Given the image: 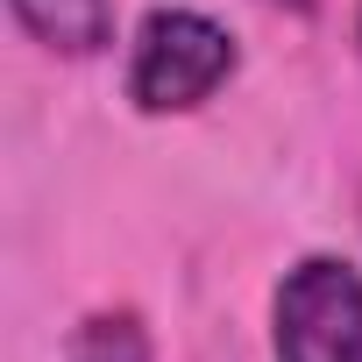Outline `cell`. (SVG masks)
Returning a JSON list of instances; mask_svg holds the SVG:
<instances>
[{"mask_svg": "<svg viewBox=\"0 0 362 362\" xmlns=\"http://www.w3.org/2000/svg\"><path fill=\"white\" fill-rule=\"evenodd\" d=\"M277 362H362V270L334 249L298 256L270 291Z\"/></svg>", "mask_w": 362, "mask_h": 362, "instance_id": "7a4b0ae2", "label": "cell"}, {"mask_svg": "<svg viewBox=\"0 0 362 362\" xmlns=\"http://www.w3.org/2000/svg\"><path fill=\"white\" fill-rule=\"evenodd\" d=\"M8 15L50 57H107L114 50V0H8Z\"/></svg>", "mask_w": 362, "mask_h": 362, "instance_id": "3957f363", "label": "cell"}, {"mask_svg": "<svg viewBox=\"0 0 362 362\" xmlns=\"http://www.w3.org/2000/svg\"><path fill=\"white\" fill-rule=\"evenodd\" d=\"M235 71H242V50H235L228 22H214L199 8H149L128 43L121 93L135 114L163 121V114H199Z\"/></svg>", "mask_w": 362, "mask_h": 362, "instance_id": "6da1fadb", "label": "cell"}, {"mask_svg": "<svg viewBox=\"0 0 362 362\" xmlns=\"http://www.w3.org/2000/svg\"><path fill=\"white\" fill-rule=\"evenodd\" d=\"M263 8H284V15H313L320 0H263Z\"/></svg>", "mask_w": 362, "mask_h": 362, "instance_id": "5b68a950", "label": "cell"}, {"mask_svg": "<svg viewBox=\"0 0 362 362\" xmlns=\"http://www.w3.org/2000/svg\"><path fill=\"white\" fill-rule=\"evenodd\" d=\"M64 362H156V341H149L135 305H100L71 327Z\"/></svg>", "mask_w": 362, "mask_h": 362, "instance_id": "277c9868", "label": "cell"}, {"mask_svg": "<svg viewBox=\"0 0 362 362\" xmlns=\"http://www.w3.org/2000/svg\"><path fill=\"white\" fill-rule=\"evenodd\" d=\"M355 50H362V8H355Z\"/></svg>", "mask_w": 362, "mask_h": 362, "instance_id": "8992f818", "label": "cell"}]
</instances>
